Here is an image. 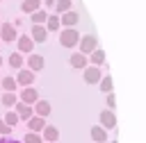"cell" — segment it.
Masks as SVG:
<instances>
[{
	"label": "cell",
	"instance_id": "7a4b0ae2",
	"mask_svg": "<svg viewBox=\"0 0 146 143\" xmlns=\"http://www.w3.org/2000/svg\"><path fill=\"white\" fill-rule=\"evenodd\" d=\"M96 48H98V36H96V34H82V36H80L78 52H82V54H87V57H89Z\"/></svg>",
	"mask_w": 146,
	"mask_h": 143
},
{
	"label": "cell",
	"instance_id": "5b68a950",
	"mask_svg": "<svg viewBox=\"0 0 146 143\" xmlns=\"http://www.w3.org/2000/svg\"><path fill=\"white\" fill-rule=\"evenodd\" d=\"M98 118H100V127H105V129H116V116H114V111L112 109H103L100 113H98Z\"/></svg>",
	"mask_w": 146,
	"mask_h": 143
},
{
	"label": "cell",
	"instance_id": "4fadbf2b",
	"mask_svg": "<svg viewBox=\"0 0 146 143\" xmlns=\"http://www.w3.org/2000/svg\"><path fill=\"white\" fill-rule=\"evenodd\" d=\"M32 109H34V116H41V118H48V116H50V111H52L50 102H48V100H41V98L32 104Z\"/></svg>",
	"mask_w": 146,
	"mask_h": 143
},
{
	"label": "cell",
	"instance_id": "44dd1931",
	"mask_svg": "<svg viewBox=\"0 0 146 143\" xmlns=\"http://www.w3.org/2000/svg\"><path fill=\"white\" fill-rule=\"evenodd\" d=\"M89 134H91V141H96V143H105L107 141V129L100 127V125H94Z\"/></svg>",
	"mask_w": 146,
	"mask_h": 143
},
{
	"label": "cell",
	"instance_id": "7c38bea8",
	"mask_svg": "<svg viewBox=\"0 0 146 143\" xmlns=\"http://www.w3.org/2000/svg\"><path fill=\"white\" fill-rule=\"evenodd\" d=\"M18 100H21V102H25V104H30V107H32V104H34V102H36V100H39V91H36V89H34V86H25V89H23V91H21V98H18Z\"/></svg>",
	"mask_w": 146,
	"mask_h": 143
},
{
	"label": "cell",
	"instance_id": "8992f818",
	"mask_svg": "<svg viewBox=\"0 0 146 143\" xmlns=\"http://www.w3.org/2000/svg\"><path fill=\"white\" fill-rule=\"evenodd\" d=\"M100 77H103V73H100L98 66H87V68L82 70V79H84L87 84H98Z\"/></svg>",
	"mask_w": 146,
	"mask_h": 143
},
{
	"label": "cell",
	"instance_id": "f1b7e54d",
	"mask_svg": "<svg viewBox=\"0 0 146 143\" xmlns=\"http://www.w3.org/2000/svg\"><path fill=\"white\" fill-rule=\"evenodd\" d=\"M105 104H107V109H116V98H114V91L112 93H105Z\"/></svg>",
	"mask_w": 146,
	"mask_h": 143
},
{
	"label": "cell",
	"instance_id": "4316f807",
	"mask_svg": "<svg viewBox=\"0 0 146 143\" xmlns=\"http://www.w3.org/2000/svg\"><path fill=\"white\" fill-rule=\"evenodd\" d=\"M2 120H5V123H7L9 127H16V125L21 123V118L16 116V111H14V109H9V111L5 113V118H2Z\"/></svg>",
	"mask_w": 146,
	"mask_h": 143
},
{
	"label": "cell",
	"instance_id": "8d00e7d4",
	"mask_svg": "<svg viewBox=\"0 0 146 143\" xmlns=\"http://www.w3.org/2000/svg\"><path fill=\"white\" fill-rule=\"evenodd\" d=\"M0 45H2V41H0Z\"/></svg>",
	"mask_w": 146,
	"mask_h": 143
},
{
	"label": "cell",
	"instance_id": "ac0fdd59",
	"mask_svg": "<svg viewBox=\"0 0 146 143\" xmlns=\"http://www.w3.org/2000/svg\"><path fill=\"white\" fill-rule=\"evenodd\" d=\"M41 7H43V0H23V2H21V11H25L27 16L34 14V11L41 9Z\"/></svg>",
	"mask_w": 146,
	"mask_h": 143
},
{
	"label": "cell",
	"instance_id": "ba28073f",
	"mask_svg": "<svg viewBox=\"0 0 146 143\" xmlns=\"http://www.w3.org/2000/svg\"><path fill=\"white\" fill-rule=\"evenodd\" d=\"M68 64H71V68H75V70H84V68L89 66V59H87V54H82V52H73V54L68 57Z\"/></svg>",
	"mask_w": 146,
	"mask_h": 143
},
{
	"label": "cell",
	"instance_id": "1f68e13d",
	"mask_svg": "<svg viewBox=\"0 0 146 143\" xmlns=\"http://www.w3.org/2000/svg\"><path fill=\"white\" fill-rule=\"evenodd\" d=\"M43 7L46 9H55V0H43Z\"/></svg>",
	"mask_w": 146,
	"mask_h": 143
},
{
	"label": "cell",
	"instance_id": "52a82bcc",
	"mask_svg": "<svg viewBox=\"0 0 146 143\" xmlns=\"http://www.w3.org/2000/svg\"><path fill=\"white\" fill-rule=\"evenodd\" d=\"M16 43H18V52L21 54H32L34 52V41L30 39V34H21L16 39Z\"/></svg>",
	"mask_w": 146,
	"mask_h": 143
},
{
	"label": "cell",
	"instance_id": "4dcf8cb0",
	"mask_svg": "<svg viewBox=\"0 0 146 143\" xmlns=\"http://www.w3.org/2000/svg\"><path fill=\"white\" fill-rule=\"evenodd\" d=\"M0 143H23L18 138H9V136H0Z\"/></svg>",
	"mask_w": 146,
	"mask_h": 143
},
{
	"label": "cell",
	"instance_id": "30bf717a",
	"mask_svg": "<svg viewBox=\"0 0 146 143\" xmlns=\"http://www.w3.org/2000/svg\"><path fill=\"white\" fill-rule=\"evenodd\" d=\"M14 111H16V116H18L21 120H25V123H27V120H30V118L34 116V109H32L30 104H25V102H21V100H18V102L14 104Z\"/></svg>",
	"mask_w": 146,
	"mask_h": 143
},
{
	"label": "cell",
	"instance_id": "cb8c5ba5",
	"mask_svg": "<svg viewBox=\"0 0 146 143\" xmlns=\"http://www.w3.org/2000/svg\"><path fill=\"white\" fill-rule=\"evenodd\" d=\"M98 86H100V91H103V93H112V91H114L112 75H103V77H100V82H98Z\"/></svg>",
	"mask_w": 146,
	"mask_h": 143
},
{
	"label": "cell",
	"instance_id": "484cf974",
	"mask_svg": "<svg viewBox=\"0 0 146 143\" xmlns=\"http://www.w3.org/2000/svg\"><path fill=\"white\" fill-rule=\"evenodd\" d=\"M0 102H2V107L11 109V107L18 102V95H16V93H2V95H0Z\"/></svg>",
	"mask_w": 146,
	"mask_h": 143
},
{
	"label": "cell",
	"instance_id": "2e32d148",
	"mask_svg": "<svg viewBox=\"0 0 146 143\" xmlns=\"http://www.w3.org/2000/svg\"><path fill=\"white\" fill-rule=\"evenodd\" d=\"M46 125H48L46 118H41V116H32V118L27 120V132H36V134H41V129H43Z\"/></svg>",
	"mask_w": 146,
	"mask_h": 143
},
{
	"label": "cell",
	"instance_id": "d6986e66",
	"mask_svg": "<svg viewBox=\"0 0 146 143\" xmlns=\"http://www.w3.org/2000/svg\"><path fill=\"white\" fill-rule=\"evenodd\" d=\"M87 59H89V66H98V68H100V66L105 64V50L96 48V50H94V52H91Z\"/></svg>",
	"mask_w": 146,
	"mask_h": 143
},
{
	"label": "cell",
	"instance_id": "3957f363",
	"mask_svg": "<svg viewBox=\"0 0 146 143\" xmlns=\"http://www.w3.org/2000/svg\"><path fill=\"white\" fill-rule=\"evenodd\" d=\"M14 79H16V84H18V86H23V89H25V86H32V84H34L36 73H32L30 68H21V70L16 73V77H14Z\"/></svg>",
	"mask_w": 146,
	"mask_h": 143
},
{
	"label": "cell",
	"instance_id": "d590c367",
	"mask_svg": "<svg viewBox=\"0 0 146 143\" xmlns=\"http://www.w3.org/2000/svg\"><path fill=\"white\" fill-rule=\"evenodd\" d=\"M0 79H2V75H0Z\"/></svg>",
	"mask_w": 146,
	"mask_h": 143
},
{
	"label": "cell",
	"instance_id": "277c9868",
	"mask_svg": "<svg viewBox=\"0 0 146 143\" xmlns=\"http://www.w3.org/2000/svg\"><path fill=\"white\" fill-rule=\"evenodd\" d=\"M16 39H18V30L11 23H2V27H0V41L2 43H14Z\"/></svg>",
	"mask_w": 146,
	"mask_h": 143
},
{
	"label": "cell",
	"instance_id": "83f0119b",
	"mask_svg": "<svg viewBox=\"0 0 146 143\" xmlns=\"http://www.w3.org/2000/svg\"><path fill=\"white\" fill-rule=\"evenodd\" d=\"M23 143H43V138H41V134H36V132H27V134L23 136Z\"/></svg>",
	"mask_w": 146,
	"mask_h": 143
},
{
	"label": "cell",
	"instance_id": "9c48e42d",
	"mask_svg": "<svg viewBox=\"0 0 146 143\" xmlns=\"http://www.w3.org/2000/svg\"><path fill=\"white\" fill-rule=\"evenodd\" d=\"M25 64H27V68H30L32 73H41V70H43V66H46V59H43L41 54L32 52V54L27 57V61H25Z\"/></svg>",
	"mask_w": 146,
	"mask_h": 143
},
{
	"label": "cell",
	"instance_id": "f546056e",
	"mask_svg": "<svg viewBox=\"0 0 146 143\" xmlns=\"http://www.w3.org/2000/svg\"><path fill=\"white\" fill-rule=\"evenodd\" d=\"M11 129H14V127H9V125L0 118V136H9V134H11Z\"/></svg>",
	"mask_w": 146,
	"mask_h": 143
},
{
	"label": "cell",
	"instance_id": "e0dca14e",
	"mask_svg": "<svg viewBox=\"0 0 146 143\" xmlns=\"http://www.w3.org/2000/svg\"><path fill=\"white\" fill-rule=\"evenodd\" d=\"M7 64H9V66H11L14 70H21V68L25 66V59H23V54H21L18 50H14V52H11L9 57H7Z\"/></svg>",
	"mask_w": 146,
	"mask_h": 143
},
{
	"label": "cell",
	"instance_id": "8fae6325",
	"mask_svg": "<svg viewBox=\"0 0 146 143\" xmlns=\"http://www.w3.org/2000/svg\"><path fill=\"white\" fill-rule=\"evenodd\" d=\"M30 39H32L34 43H46V41H48V30H46L43 25H32Z\"/></svg>",
	"mask_w": 146,
	"mask_h": 143
},
{
	"label": "cell",
	"instance_id": "d6a6232c",
	"mask_svg": "<svg viewBox=\"0 0 146 143\" xmlns=\"http://www.w3.org/2000/svg\"><path fill=\"white\" fill-rule=\"evenodd\" d=\"M0 66H2V54H0Z\"/></svg>",
	"mask_w": 146,
	"mask_h": 143
},
{
	"label": "cell",
	"instance_id": "836d02e7",
	"mask_svg": "<svg viewBox=\"0 0 146 143\" xmlns=\"http://www.w3.org/2000/svg\"><path fill=\"white\" fill-rule=\"evenodd\" d=\"M112 143H119V141H112Z\"/></svg>",
	"mask_w": 146,
	"mask_h": 143
},
{
	"label": "cell",
	"instance_id": "6da1fadb",
	"mask_svg": "<svg viewBox=\"0 0 146 143\" xmlns=\"http://www.w3.org/2000/svg\"><path fill=\"white\" fill-rule=\"evenodd\" d=\"M80 36L82 34L78 32V27H64V30H59V45L66 50H73L80 43Z\"/></svg>",
	"mask_w": 146,
	"mask_h": 143
},
{
	"label": "cell",
	"instance_id": "9a60e30c",
	"mask_svg": "<svg viewBox=\"0 0 146 143\" xmlns=\"http://www.w3.org/2000/svg\"><path fill=\"white\" fill-rule=\"evenodd\" d=\"M59 23H62V27H75L80 23V14L71 9V11H66V14L59 16Z\"/></svg>",
	"mask_w": 146,
	"mask_h": 143
},
{
	"label": "cell",
	"instance_id": "603a6c76",
	"mask_svg": "<svg viewBox=\"0 0 146 143\" xmlns=\"http://www.w3.org/2000/svg\"><path fill=\"white\" fill-rule=\"evenodd\" d=\"M48 32H57L59 27H62V23H59V16L57 14H48V18H46V25H43Z\"/></svg>",
	"mask_w": 146,
	"mask_h": 143
},
{
	"label": "cell",
	"instance_id": "7402d4cb",
	"mask_svg": "<svg viewBox=\"0 0 146 143\" xmlns=\"http://www.w3.org/2000/svg\"><path fill=\"white\" fill-rule=\"evenodd\" d=\"M46 18H48V11L41 7V9H36L34 14H30V23L32 25H46Z\"/></svg>",
	"mask_w": 146,
	"mask_h": 143
},
{
	"label": "cell",
	"instance_id": "d4e9b609",
	"mask_svg": "<svg viewBox=\"0 0 146 143\" xmlns=\"http://www.w3.org/2000/svg\"><path fill=\"white\" fill-rule=\"evenodd\" d=\"M73 9V0H55V11L62 16V14H66V11H71Z\"/></svg>",
	"mask_w": 146,
	"mask_h": 143
},
{
	"label": "cell",
	"instance_id": "e575fe53",
	"mask_svg": "<svg viewBox=\"0 0 146 143\" xmlns=\"http://www.w3.org/2000/svg\"><path fill=\"white\" fill-rule=\"evenodd\" d=\"M0 27H2V20H0Z\"/></svg>",
	"mask_w": 146,
	"mask_h": 143
},
{
	"label": "cell",
	"instance_id": "ffe728a7",
	"mask_svg": "<svg viewBox=\"0 0 146 143\" xmlns=\"http://www.w3.org/2000/svg\"><path fill=\"white\" fill-rule=\"evenodd\" d=\"M0 86H2V91H5V93H16V89H18V84H16V79H14L11 75H2Z\"/></svg>",
	"mask_w": 146,
	"mask_h": 143
},
{
	"label": "cell",
	"instance_id": "5bb4252c",
	"mask_svg": "<svg viewBox=\"0 0 146 143\" xmlns=\"http://www.w3.org/2000/svg\"><path fill=\"white\" fill-rule=\"evenodd\" d=\"M41 138H43V143H57L59 141V129L55 125H46L41 129Z\"/></svg>",
	"mask_w": 146,
	"mask_h": 143
}]
</instances>
